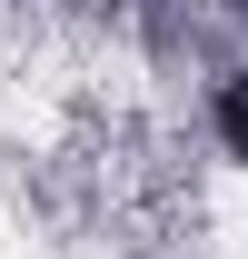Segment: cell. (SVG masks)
Instances as JSON below:
<instances>
[{
	"label": "cell",
	"instance_id": "6da1fadb",
	"mask_svg": "<svg viewBox=\"0 0 248 259\" xmlns=\"http://www.w3.org/2000/svg\"><path fill=\"white\" fill-rule=\"evenodd\" d=\"M209 130H218V150H228V160H248V60L218 70V90H209Z\"/></svg>",
	"mask_w": 248,
	"mask_h": 259
}]
</instances>
